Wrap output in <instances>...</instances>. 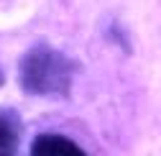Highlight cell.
Here are the masks:
<instances>
[{
    "mask_svg": "<svg viewBox=\"0 0 161 156\" xmlns=\"http://www.w3.org/2000/svg\"><path fill=\"white\" fill-rule=\"evenodd\" d=\"M74 64L54 46L36 44L28 49L18 67V80L28 95L36 97H64L72 90Z\"/></svg>",
    "mask_w": 161,
    "mask_h": 156,
    "instance_id": "cell-1",
    "label": "cell"
},
{
    "mask_svg": "<svg viewBox=\"0 0 161 156\" xmlns=\"http://www.w3.org/2000/svg\"><path fill=\"white\" fill-rule=\"evenodd\" d=\"M31 156H87V153L67 136L41 133L31 143Z\"/></svg>",
    "mask_w": 161,
    "mask_h": 156,
    "instance_id": "cell-2",
    "label": "cell"
},
{
    "mask_svg": "<svg viewBox=\"0 0 161 156\" xmlns=\"http://www.w3.org/2000/svg\"><path fill=\"white\" fill-rule=\"evenodd\" d=\"M21 118L15 110H0V156H18Z\"/></svg>",
    "mask_w": 161,
    "mask_h": 156,
    "instance_id": "cell-3",
    "label": "cell"
},
{
    "mask_svg": "<svg viewBox=\"0 0 161 156\" xmlns=\"http://www.w3.org/2000/svg\"><path fill=\"white\" fill-rule=\"evenodd\" d=\"M0 85H3V77H0Z\"/></svg>",
    "mask_w": 161,
    "mask_h": 156,
    "instance_id": "cell-4",
    "label": "cell"
}]
</instances>
